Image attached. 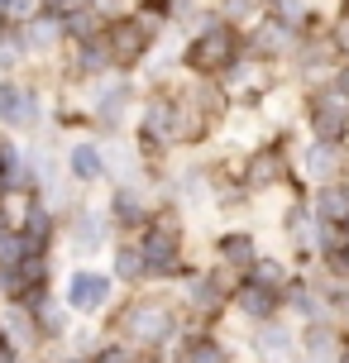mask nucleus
I'll return each mask as SVG.
<instances>
[{"instance_id":"obj_1","label":"nucleus","mask_w":349,"mask_h":363,"mask_svg":"<svg viewBox=\"0 0 349 363\" xmlns=\"http://www.w3.org/2000/svg\"><path fill=\"white\" fill-rule=\"evenodd\" d=\"M101 330L134 349H144V354H163L182 340L187 315L177 306L172 287H139V291H120V301L106 311Z\"/></svg>"},{"instance_id":"obj_2","label":"nucleus","mask_w":349,"mask_h":363,"mask_svg":"<svg viewBox=\"0 0 349 363\" xmlns=\"http://www.w3.org/2000/svg\"><path fill=\"white\" fill-rule=\"evenodd\" d=\"M182 82V77H177ZM167 82V86H144L139 115L129 125V139L144 153L148 163H167L187 153V106H182V86Z\"/></svg>"},{"instance_id":"obj_3","label":"nucleus","mask_w":349,"mask_h":363,"mask_svg":"<svg viewBox=\"0 0 349 363\" xmlns=\"http://www.w3.org/2000/svg\"><path fill=\"white\" fill-rule=\"evenodd\" d=\"M139 254H144V268H148V282L153 287H172L196 258H192V220L172 206H158L153 220L134 235Z\"/></svg>"},{"instance_id":"obj_4","label":"nucleus","mask_w":349,"mask_h":363,"mask_svg":"<svg viewBox=\"0 0 349 363\" xmlns=\"http://www.w3.org/2000/svg\"><path fill=\"white\" fill-rule=\"evenodd\" d=\"M292 148H297V125H273L258 144H249L239 153V182L249 186L254 201L282 196V191H301L297 186Z\"/></svg>"},{"instance_id":"obj_5","label":"nucleus","mask_w":349,"mask_h":363,"mask_svg":"<svg viewBox=\"0 0 349 363\" xmlns=\"http://www.w3.org/2000/svg\"><path fill=\"white\" fill-rule=\"evenodd\" d=\"M235 287H239V272L221 268V263H211V258H196V263L172 282V296H177V306H182L187 320H196V325H221L225 315H230Z\"/></svg>"},{"instance_id":"obj_6","label":"nucleus","mask_w":349,"mask_h":363,"mask_svg":"<svg viewBox=\"0 0 349 363\" xmlns=\"http://www.w3.org/2000/svg\"><path fill=\"white\" fill-rule=\"evenodd\" d=\"M77 96H82V106L92 115L96 134L101 139H120V134H129L134 115H139L144 82H139V72H111V77H101V82H92V86H82Z\"/></svg>"},{"instance_id":"obj_7","label":"nucleus","mask_w":349,"mask_h":363,"mask_svg":"<svg viewBox=\"0 0 349 363\" xmlns=\"http://www.w3.org/2000/svg\"><path fill=\"white\" fill-rule=\"evenodd\" d=\"M239 57H244V29L225 24V19L177 38V67H182V77H196V82H221Z\"/></svg>"},{"instance_id":"obj_8","label":"nucleus","mask_w":349,"mask_h":363,"mask_svg":"<svg viewBox=\"0 0 349 363\" xmlns=\"http://www.w3.org/2000/svg\"><path fill=\"white\" fill-rule=\"evenodd\" d=\"M115 239H120V230H115L101 191H87L62 216V258L67 263H96V258H106L115 249Z\"/></svg>"},{"instance_id":"obj_9","label":"nucleus","mask_w":349,"mask_h":363,"mask_svg":"<svg viewBox=\"0 0 349 363\" xmlns=\"http://www.w3.org/2000/svg\"><path fill=\"white\" fill-rule=\"evenodd\" d=\"M106 48H111L115 57V72H139L144 67V57L163 43V38H172V29L167 24H158V19L139 15V10H120V15L106 19Z\"/></svg>"},{"instance_id":"obj_10","label":"nucleus","mask_w":349,"mask_h":363,"mask_svg":"<svg viewBox=\"0 0 349 363\" xmlns=\"http://www.w3.org/2000/svg\"><path fill=\"white\" fill-rule=\"evenodd\" d=\"M57 291L77 320H106V311L120 301V282L111 277L106 263H67L57 277Z\"/></svg>"},{"instance_id":"obj_11","label":"nucleus","mask_w":349,"mask_h":363,"mask_svg":"<svg viewBox=\"0 0 349 363\" xmlns=\"http://www.w3.org/2000/svg\"><path fill=\"white\" fill-rule=\"evenodd\" d=\"M297 129L311 134L321 144L349 148V101L335 86H316L301 91V106H297Z\"/></svg>"},{"instance_id":"obj_12","label":"nucleus","mask_w":349,"mask_h":363,"mask_svg":"<svg viewBox=\"0 0 349 363\" xmlns=\"http://www.w3.org/2000/svg\"><path fill=\"white\" fill-rule=\"evenodd\" d=\"M340 62H345V57L335 53L331 34H301L292 57L282 62V77H287L297 91H316V86H331V77H335Z\"/></svg>"},{"instance_id":"obj_13","label":"nucleus","mask_w":349,"mask_h":363,"mask_svg":"<svg viewBox=\"0 0 349 363\" xmlns=\"http://www.w3.org/2000/svg\"><path fill=\"white\" fill-rule=\"evenodd\" d=\"M268 244H263V235H258L254 225H244V220H221L216 230H211V239H206V258L211 263H221V268L230 272H244L254 268V258L263 254Z\"/></svg>"},{"instance_id":"obj_14","label":"nucleus","mask_w":349,"mask_h":363,"mask_svg":"<svg viewBox=\"0 0 349 363\" xmlns=\"http://www.w3.org/2000/svg\"><path fill=\"white\" fill-rule=\"evenodd\" d=\"M62 167L82 191H106L111 163H106V139L101 134H72L62 139Z\"/></svg>"},{"instance_id":"obj_15","label":"nucleus","mask_w":349,"mask_h":363,"mask_svg":"<svg viewBox=\"0 0 349 363\" xmlns=\"http://www.w3.org/2000/svg\"><path fill=\"white\" fill-rule=\"evenodd\" d=\"M101 201H106V211H111L120 235H139L148 220H153V211H158V196H153L148 182H111L101 191Z\"/></svg>"},{"instance_id":"obj_16","label":"nucleus","mask_w":349,"mask_h":363,"mask_svg":"<svg viewBox=\"0 0 349 363\" xmlns=\"http://www.w3.org/2000/svg\"><path fill=\"white\" fill-rule=\"evenodd\" d=\"M292 163H297V186H301V191H311V186H321V182H335V177H345L349 148L321 144V139H311V134H301V129H297Z\"/></svg>"},{"instance_id":"obj_17","label":"nucleus","mask_w":349,"mask_h":363,"mask_svg":"<svg viewBox=\"0 0 349 363\" xmlns=\"http://www.w3.org/2000/svg\"><path fill=\"white\" fill-rule=\"evenodd\" d=\"M24 306L34 311V325H38L43 349H48V345H67L77 315H72V306L62 301V291H57V287H38V291H29V301H24Z\"/></svg>"},{"instance_id":"obj_18","label":"nucleus","mask_w":349,"mask_h":363,"mask_svg":"<svg viewBox=\"0 0 349 363\" xmlns=\"http://www.w3.org/2000/svg\"><path fill=\"white\" fill-rule=\"evenodd\" d=\"M244 349H249V363H297V325L287 315H277L268 325H254Z\"/></svg>"},{"instance_id":"obj_19","label":"nucleus","mask_w":349,"mask_h":363,"mask_svg":"<svg viewBox=\"0 0 349 363\" xmlns=\"http://www.w3.org/2000/svg\"><path fill=\"white\" fill-rule=\"evenodd\" d=\"M230 315H235L244 330L254 325H268V320H277L282 315V296L268 287H258V282H249V277H239L235 296H230Z\"/></svg>"},{"instance_id":"obj_20","label":"nucleus","mask_w":349,"mask_h":363,"mask_svg":"<svg viewBox=\"0 0 349 363\" xmlns=\"http://www.w3.org/2000/svg\"><path fill=\"white\" fill-rule=\"evenodd\" d=\"M282 315L292 320V325H311V320H335L331 315V306L321 301V291H316V282H311V272L301 268L287 282V291H282Z\"/></svg>"},{"instance_id":"obj_21","label":"nucleus","mask_w":349,"mask_h":363,"mask_svg":"<svg viewBox=\"0 0 349 363\" xmlns=\"http://www.w3.org/2000/svg\"><path fill=\"white\" fill-rule=\"evenodd\" d=\"M19 43H24V53H29V67H34V62H57L62 48H67V38H62V19L34 15L29 24H19Z\"/></svg>"},{"instance_id":"obj_22","label":"nucleus","mask_w":349,"mask_h":363,"mask_svg":"<svg viewBox=\"0 0 349 363\" xmlns=\"http://www.w3.org/2000/svg\"><path fill=\"white\" fill-rule=\"evenodd\" d=\"M106 268H111V277L120 282V291L153 287V282H148V268H144V254H139V244H134V235L115 239V249L106 254Z\"/></svg>"},{"instance_id":"obj_23","label":"nucleus","mask_w":349,"mask_h":363,"mask_svg":"<svg viewBox=\"0 0 349 363\" xmlns=\"http://www.w3.org/2000/svg\"><path fill=\"white\" fill-rule=\"evenodd\" d=\"M340 345H345L340 320H311V325H297V354H301V359L335 363V359H340Z\"/></svg>"},{"instance_id":"obj_24","label":"nucleus","mask_w":349,"mask_h":363,"mask_svg":"<svg viewBox=\"0 0 349 363\" xmlns=\"http://www.w3.org/2000/svg\"><path fill=\"white\" fill-rule=\"evenodd\" d=\"M0 335L19 349V354H29L34 359L43 340H38V325H34V311L24 306V301H0Z\"/></svg>"},{"instance_id":"obj_25","label":"nucleus","mask_w":349,"mask_h":363,"mask_svg":"<svg viewBox=\"0 0 349 363\" xmlns=\"http://www.w3.org/2000/svg\"><path fill=\"white\" fill-rule=\"evenodd\" d=\"M306 206L321 225H345L349 220V177H335V182H321L306 191Z\"/></svg>"},{"instance_id":"obj_26","label":"nucleus","mask_w":349,"mask_h":363,"mask_svg":"<svg viewBox=\"0 0 349 363\" xmlns=\"http://www.w3.org/2000/svg\"><path fill=\"white\" fill-rule=\"evenodd\" d=\"M297 263H292V254H287V249H263V254L254 258V268L244 272V277H249V282H258V287H268V291H277V296H282V291H287V282H292L297 277Z\"/></svg>"},{"instance_id":"obj_27","label":"nucleus","mask_w":349,"mask_h":363,"mask_svg":"<svg viewBox=\"0 0 349 363\" xmlns=\"http://www.w3.org/2000/svg\"><path fill=\"white\" fill-rule=\"evenodd\" d=\"M101 34H106V15L96 5H82V10H72L62 19V38L67 43H87V38H101Z\"/></svg>"},{"instance_id":"obj_28","label":"nucleus","mask_w":349,"mask_h":363,"mask_svg":"<svg viewBox=\"0 0 349 363\" xmlns=\"http://www.w3.org/2000/svg\"><path fill=\"white\" fill-rule=\"evenodd\" d=\"M29 67V53L19 43V24H5L0 19V77H19Z\"/></svg>"},{"instance_id":"obj_29","label":"nucleus","mask_w":349,"mask_h":363,"mask_svg":"<svg viewBox=\"0 0 349 363\" xmlns=\"http://www.w3.org/2000/svg\"><path fill=\"white\" fill-rule=\"evenodd\" d=\"M216 15L225 19V24H235V29H254L258 19H263V0H216Z\"/></svg>"},{"instance_id":"obj_30","label":"nucleus","mask_w":349,"mask_h":363,"mask_svg":"<svg viewBox=\"0 0 349 363\" xmlns=\"http://www.w3.org/2000/svg\"><path fill=\"white\" fill-rule=\"evenodd\" d=\"M101 340H106V330H101V320H77V325H72V335H67V345H62V349H67L72 359H92Z\"/></svg>"},{"instance_id":"obj_31","label":"nucleus","mask_w":349,"mask_h":363,"mask_svg":"<svg viewBox=\"0 0 349 363\" xmlns=\"http://www.w3.org/2000/svg\"><path fill=\"white\" fill-rule=\"evenodd\" d=\"M87 363H148V354H144V349H134V345H125V340H115V335H106Z\"/></svg>"},{"instance_id":"obj_32","label":"nucleus","mask_w":349,"mask_h":363,"mask_svg":"<svg viewBox=\"0 0 349 363\" xmlns=\"http://www.w3.org/2000/svg\"><path fill=\"white\" fill-rule=\"evenodd\" d=\"M326 34H331L335 53H340V57H345V62H349V10H340V15L331 19V29H326Z\"/></svg>"},{"instance_id":"obj_33","label":"nucleus","mask_w":349,"mask_h":363,"mask_svg":"<svg viewBox=\"0 0 349 363\" xmlns=\"http://www.w3.org/2000/svg\"><path fill=\"white\" fill-rule=\"evenodd\" d=\"M38 15V0H10V5H5V24H29V19Z\"/></svg>"},{"instance_id":"obj_34","label":"nucleus","mask_w":349,"mask_h":363,"mask_svg":"<svg viewBox=\"0 0 349 363\" xmlns=\"http://www.w3.org/2000/svg\"><path fill=\"white\" fill-rule=\"evenodd\" d=\"M87 0H38V15H53V19H67L72 10H82Z\"/></svg>"},{"instance_id":"obj_35","label":"nucleus","mask_w":349,"mask_h":363,"mask_svg":"<svg viewBox=\"0 0 349 363\" xmlns=\"http://www.w3.org/2000/svg\"><path fill=\"white\" fill-rule=\"evenodd\" d=\"M340 330H345V335H349V306H345V315H340Z\"/></svg>"},{"instance_id":"obj_36","label":"nucleus","mask_w":349,"mask_h":363,"mask_svg":"<svg viewBox=\"0 0 349 363\" xmlns=\"http://www.w3.org/2000/svg\"><path fill=\"white\" fill-rule=\"evenodd\" d=\"M5 5H10V0H0V15H5Z\"/></svg>"},{"instance_id":"obj_37","label":"nucleus","mask_w":349,"mask_h":363,"mask_svg":"<svg viewBox=\"0 0 349 363\" xmlns=\"http://www.w3.org/2000/svg\"><path fill=\"white\" fill-rule=\"evenodd\" d=\"M67 363H87V359H67Z\"/></svg>"}]
</instances>
